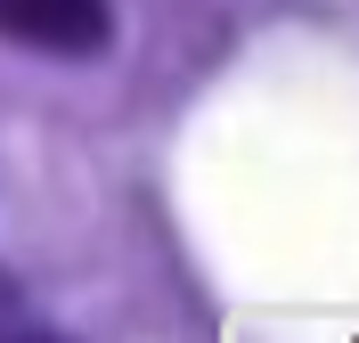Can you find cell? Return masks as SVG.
Masks as SVG:
<instances>
[{
	"label": "cell",
	"instance_id": "1",
	"mask_svg": "<svg viewBox=\"0 0 359 343\" xmlns=\"http://www.w3.org/2000/svg\"><path fill=\"white\" fill-rule=\"evenodd\" d=\"M0 33L41 58H98L114 41V0H0Z\"/></svg>",
	"mask_w": 359,
	"mask_h": 343
},
{
	"label": "cell",
	"instance_id": "2",
	"mask_svg": "<svg viewBox=\"0 0 359 343\" xmlns=\"http://www.w3.org/2000/svg\"><path fill=\"white\" fill-rule=\"evenodd\" d=\"M0 343H66V335H49V327H8Z\"/></svg>",
	"mask_w": 359,
	"mask_h": 343
},
{
	"label": "cell",
	"instance_id": "3",
	"mask_svg": "<svg viewBox=\"0 0 359 343\" xmlns=\"http://www.w3.org/2000/svg\"><path fill=\"white\" fill-rule=\"evenodd\" d=\"M0 295H8V286H0Z\"/></svg>",
	"mask_w": 359,
	"mask_h": 343
}]
</instances>
